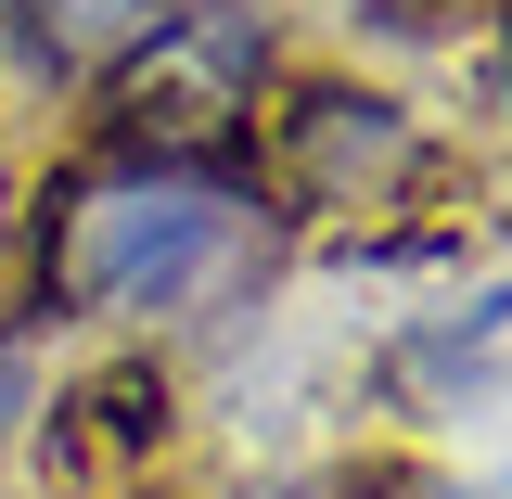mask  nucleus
I'll return each mask as SVG.
<instances>
[{"label": "nucleus", "mask_w": 512, "mask_h": 499, "mask_svg": "<svg viewBox=\"0 0 512 499\" xmlns=\"http://www.w3.org/2000/svg\"><path fill=\"white\" fill-rule=\"evenodd\" d=\"M269 244H282V218H269L244 154H116V141H90L26 205V320L167 333V320L244 308L269 282Z\"/></svg>", "instance_id": "nucleus-1"}, {"label": "nucleus", "mask_w": 512, "mask_h": 499, "mask_svg": "<svg viewBox=\"0 0 512 499\" xmlns=\"http://www.w3.org/2000/svg\"><path fill=\"white\" fill-rule=\"evenodd\" d=\"M90 90H103L116 154H244L282 90V13L269 0H154V26Z\"/></svg>", "instance_id": "nucleus-2"}, {"label": "nucleus", "mask_w": 512, "mask_h": 499, "mask_svg": "<svg viewBox=\"0 0 512 499\" xmlns=\"http://www.w3.org/2000/svg\"><path fill=\"white\" fill-rule=\"evenodd\" d=\"M244 167H256L282 231H372L384 205H423L436 128L384 77H282L256 141H244Z\"/></svg>", "instance_id": "nucleus-3"}, {"label": "nucleus", "mask_w": 512, "mask_h": 499, "mask_svg": "<svg viewBox=\"0 0 512 499\" xmlns=\"http://www.w3.org/2000/svg\"><path fill=\"white\" fill-rule=\"evenodd\" d=\"M167 372L154 359H103V372H77L64 397H39L26 423H39V474L64 499H128V474L167 448Z\"/></svg>", "instance_id": "nucleus-4"}, {"label": "nucleus", "mask_w": 512, "mask_h": 499, "mask_svg": "<svg viewBox=\"0 0 512 499\" xmlns=\"http://www.w3.org/2000/svg\"><path fill=\"white\" fill-rule=\"evenodd\" d=\"M0 26L26 39V64H39V77H77V90H90V77H103V64L154 26V0H0Z\"/></svg>", "instance_id": "nucleus-5"}, {"label": "nucleus", "mask_w": 512, "mask_h": 499, "mask_svg": "<svg viewBox=\"0 0 512 499\" xmlns=\"http://www.w3.org/2000/svg\"><path fill=\"white\" fill-rule=\"evenodd\" d=\"M26 410H39V320H0V448L26 436Z\"/></svg>", "instance_id": "nucleus-6"}, {"label": "nucleus", "mask_w": 512, "mask_h": 499, "mask_svg": "<svg viewBox=\"0 0 512 499\" xmlns=\"http://www.w3.org/2000/svg\"><path fill=\"white\" fill-rule=\"evenodd\" d=\"M487 90L512 103V0H500V39H487Z\"/></svg>", "instance_id": "nucleus-7"}, {"label": "nucleus", "mask_w": 512, "mask_h": 499, "mask_svg": "<svg viewBox=\"0 0 512 499\" xmlns=\"http://www.w3.org/2000/svg\"><path fill=\"white\" fill-rule=\"evenodd\" d=\"M500 231H512V205H500Z\"/></svg>", "instance_id": "nucleus-8"}, {"label": "nucleus", "mask_w": 512, "mask_h": 499, "mask_svg": "<svg viewBox=\"0 0 512 499\" xmlns=\"http://www.w3.org/2000/svg\"><path fill=\"white\" fill-rule=\"evenodd\" d=\"M500 499H512V487H500Z\"/></svg>", "instance_id": "nucleus-9"}]
</instances>
